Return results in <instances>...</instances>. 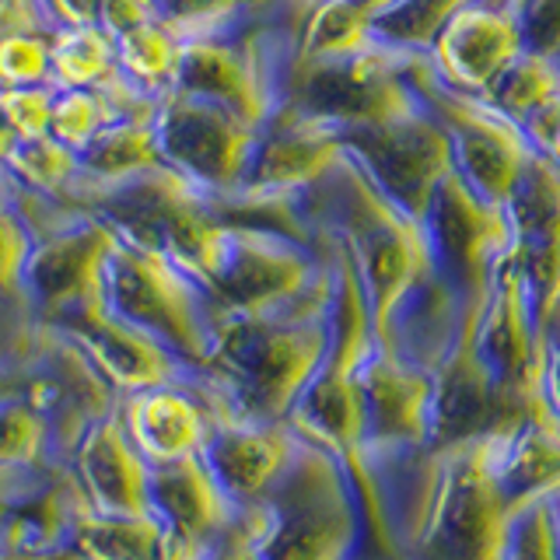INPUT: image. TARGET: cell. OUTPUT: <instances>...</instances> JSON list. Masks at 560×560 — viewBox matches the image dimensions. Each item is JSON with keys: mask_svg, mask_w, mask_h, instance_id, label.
I'll use <instances>...</instances> for the list:
<instances>
[{"mask_svg": "<svg viewBox=\"0 0 560 560\" xmlns=\"http://www.w3.org/2000/svg\"><path fill=\"white\" fill-rule=\"evenodd\" d=\"M18 144H25V137H22V130L14 127L8 105H4V98H0V165H4L8 158L18 151Z\"/></svg>", "mask_w": 560, "mask_h": 560, "instance_id": "48", "label": "cell"}, {"mask_svg": "<svg viewBox=\"0 0 560 560\" xmlns=\"http://www.w3.org/2000/svg\"><path fill=\"white\" fill-rule=\"evenodd\" d=\"M480 98H487L501 116H508L525 130L542 109H550L560 98V74L550 57L522 49Z\"/></svg>", "mask_w": 560, "mask_h": 560, "instance_id": "35", "label": "cell"}, {"mask_svg": "<svg viewBox=\"0 0 560 560\" xmlns=\"http://www.w3.org/2000/svg\"><path fill=\"white\" fill-rule=\"evenodd\" d=\"M14 361L22 368V393L49 424L57 463H63L67 448L95 417L119 407L113 385L57 329L28 323V337Z\"/></svg>", "mask_w": 560, "mask_h": 560, "instance_id": "17", "label": "cell"}, {"mask_svg": "<svg viewBox=\"0 0 560 560\" xmlns=\"http://www.w3.org/2000/svg\"><path fill=\"white\" fill-rule=\"evenodd\" d=\"M116 70V35L102 25L57 28L49 46V84L60 92L74 88H105Z\"/></svg>", "mask_w": 560, "mask_h": 560, "instance_id": "33", "label": "cell"}, {"mask_svg": "<svg viewBox=\"0 0 560 560\" xmlns=\"http://www.w3.org/2000/svg\"><path fill=\"white\" fill-rule=\"evenodd\" d=\"M358 396L364 410L368 459L410 448H428L431 368L399 354L393 343L372 340L358 364Z\"/></svg>", "mask_w": 560, "mask_h": 560, "instance_id": "20", "label": "cell"}, {"mask_svg": "<svg viewBox=\"0 0 560 560\" xmlns=\"http://www.w3.org/2000/svg\"><path fill=\"white\" fill-rule=\"evenodd\" d=\"M39 326L57 329L63 340L74 343L81 354L92 361L95 372L113 385V393L119 399L137 389H151V385L192 375L168 354L165 347H158L140 329L116 319L102 302L84 305L78 312H67L60 319L39 323Z\"/></svg>", "mask_w": 560, "mask_h": 560, "instance_id": "22", "label": "cell"}, {"mask_svg": "<svg viewBox=\"0 0 560 560\" xmlns=\"http://www.w3.org/2000/svg\"><path fill=\"white\" fill-rule=\"evenodd\" d=\"M323 277L326 253L319 238L305 242L280 228L224 221L200 270V288L221 319L288 308L302 302Z\"/></svg>", "mask_w": 560, "mask_h": 560, "instance_id": "9", "label": "cell"}, {"mask_svg": "<svg viewBox=\"0 0 560 560\" xmlns=\"http://www.w3.org/2000/svg\"><path fill=\"white\" fill-rule=\"evenodd\" d=\"M332 270L302 302L262 315H221L200 382L214 410L284 424L329 347Z\"/></svg>", "mask_w": 560, "mask_h": 560, "instance_id": "1", "label": "cell"}, {"mask_svg": "<svg viewBox=\"0 0 560 560\" xmlns=\"http://www.w3.org/2000/svg\"><path fill=\"white\" fill-rule=\"evenodd\" d=\"M553 504H557V512H560V494H557V498H553Z\"/></svg>", "mask_w": 560, "mask_h": 560, "instance_id": "54", "label": "cell"}, {"mask_svg": "<svg viewBox=\"0 0 560 560\" xmlns=\"http://www.w3.org/2000/svg\"><path fill=\"white\" fill-rule=\"evenodd\" d=\"M256 130L259 127L183 92H168L154 105V140L162 162L218 200L242 186Z\"/></svg>", "mask_w": 560, "mask_h": 560, "instance_id": "14", "label": "cell"}, {"mask_svg": "<svg viewBox=\"0 0 560 560\" xmlns=\"http://www.w3.org/2000/svg\"><path fill=\"white\" fill-rule=\"evenodd\" d=\"M4 172L11 175L14 186H22L25 192H35V197L52 200L60 207H70V197H74V189L81 183L78 154L60 148L57 140L46 133L18 144V151L4 162Z\"/></svg>", "mask_w": 560, "mask_h": 560, "instance_id": "36", "label": "cell"}, {"mask_svg": "<svg viewBox=\"0 0 560 560\" xmlns=\"http://www.w3.org/2000/svg\"><path fill=\"white\" fill-rule=\"evenodd\" d=\"M291 49L294 25L273 28L259 18L221 35L186 39L172 92L218 105L249 127H262L280 102V70Z\"/></svg>", "mask_w": 560, "mask_h": 560, "instance_id": "10", "label": "cell"}, {"mask_svg": "<svg viewBox=\"0 0 560 560\" xmlns=\"http://www.w3.org/2000/svg\"><path fill=\"white\" fill-rule=\"evenodd\" d=\"M70 207L109 224L119 242L168 256L197 284L224 228L218 197L197 189L168 165L113 186H92L81 179Z\"/></svg>", "mask_w": 560, "mask_h": 560, "instance_id": "6", "label": "cell"}, {"mask_svg": "<svg viewBox=\"0 0 560 560\" xmlns=\"http://www.w3.org/2000/svg\"><path fill=\"white\" fill-rule=\"evenodd\" d=\"M18 483H22V480H18ZM11 490H14V483L0 480V512H4V501H8V494H11Z\"/></svg>", "mask_w": 560, "mask_h": 560, "instance_id": "52", "label": "cell"}, {"mask_svg": "<svg viewBox=\"0 0 560 560\" xmlns=\"http://www.w3.org/2000/svg\"><path fill=\"white\" fill-rule=\"evenodd\" d=\"M340 148L364 179L413 221L424 218L438 183L452 172L448 140L424 105L340 130Z\"/></svg>", "mask_w": 560, "mask_h": 560, "instance_id": "12", "label": "cell"}, {"mask_svg": "<svg viewBox=\"0 0 560 560\" xmlns=\"http://www.w3.org/2000/svg\"><path fill=\"white\" fill-rule=\"evenodd\" d=\"M22 389V368L18 361H0V396Z\"/></svg>", "mask_w": 560, "mask_h": 560, "instance_id": "50", "label": "cell"}, {"mask_svg": "<svg viewBox=\"0 0 560 560\" xmlns=\"http://www.w3.org/2000/svg\"><path fill=\"white\" fill-rule=\"evenodd\" d=\"M501 214L518 249L560 245V168L542 151L525 158L501 203Z\"/></svg>", "mask_w": 560, "mask_h": 560, "instance_id": "30", "label": "cell"}, {"mask_svg": "<svg viewBox=\"0 0 560 560\" xmlns=\"http://www.w3.org/2000/svg\"><path fill=\"white\" fill-rule=\"evenodd\" d=\"M529 407H515V402L501 396L494 378L487 375V368L469 343V319L463 312L448 350L431 368V413L424 455H438L455 445L477 442L483 434H494L518 420Z\"/></svg>", "mask_w": 560, "mask_h": 560, "instance_id": "19", "label": "cell"}, {"mask_svg": "<svg viewBox=\"0 0 560 560\" xmlns=\"http://www.w3.org/2000/svg\"><path fill=\"white\" fill-rule=\"evenodd\" d=\"M277 4L288 8V0H154V18L186 43L256 22Z\"/></svg>", "mask_w": 560, "mask_h": 560, "instance_id": "37", "label": "cell"}, {"mask_svg": "<svg viewBox=\"0 0 560 560\" xmlns=\"http://www.w3.org/2000/svg\"><path fill=\"white\" fill-rule=\"evenodd\" d=\"M249 522L259 560H347L358 539V501L329 452L298 438V452Z\"/></svg>", "mask_w": 560, "mask_h": 560, "instance_id": "5", "label": "cell"}, {"mask_svg": "<svg viewBox=\"0 0 560 560\" xmlns=\"http://www.w3.org/2000/svg\"><path fill=\"white\" fill-rule=\"evenodd\" d=\"M189 560H259V550H256L253 533H249V522L238 515L224 533H218L203 550H197Z\"/></svg>", "mask_w": 560, "mask_h": 560, "instance_id": "43", "label": "cell"}, {"mask_svg": "<svg viewBox=\"0 0 560 560\" xmlns=\"http://www.w3.org/2000/svg\"><path fill=\"white\" fill-rule=\"evenodd\" d=\"M148 512L162 522L172 547L186 560L238 518L232 501L210 480L200 455L148 466Z\"/></svg>", "mask_w": 560, "mask_h": 560, "instance_id": "26", "label": "cell"}, {"mask_svg": "<svg viewBox=\"0 0 560 560\" xmlns=\"http://www.w3.org/2000/svg\"><path fill=\"white\" fill-rule=\"evenodd\" d=\"M84 512L74 480L63 466H49L14 483L0 512V539L25 550H70V529Z\"/></svg>", "mask_w": 560, "mask_h": 560, "instance_id": "28", "label": "cell"}, {"mask_svg": "<svg viewBox=\"0 0 560 560\" xmlns=\"http://www.w3.org/2000/svg\"><path fill=\"white\" fill-rule=\"evenodd\" d=\"M420 228L428 238L434 277L455 294L463 312L480 308L498 259L512 249V232L501 207L483 203L452 168L438 183Z\"/></svg>", "mask_w": 560, "mask_h": 560, "instance_id": "13", "label": "cell"}, {"mask_svg": "<svg viewBox=\"0 0 560 560\" xmlns=\"http://www.w3.org/2000/svg\"><path fill=\"white\" fill-rule=\"evenodd\" d=\"M32 228L18 214L14 200H0V305L22 302V270L32 253Z\"/></svg>", "mask_w": 560, "mask_h": 560, "instance_id": "41", "label": "cell"}, {"mask_svg": "<svg viewBox=\"0 0 560 560\" xmlns=\"http://www.w3.org/2000/svg\"><path fill=\"white\" fill-rule=\"evenodd\" d=\"M113 245V228L84 210H70L57 224L43 228L22 270V305L32 323H52L102 302V270Z\"/></svg>", "mask_w": 560, "mask_h": 560, "instance_id": "15", "label": "cell"}, {"mask_svg": "<svg viewBox=\"0 0 560 560\" xmlns=\"http://www.w3.org/2000/svg\"><path fill=\"white\" fill-rule=\"evenodd\" d=\"M294 452L298 434L288 424H259V420L214 410V424L197 455L235 512H249L280 480Z\"/></svg>", "mask_w": 560, "mask_h": 560, "instance_id": "21", "label": "cell"}, {"mask_svg": "<svg viewBox=\"0 0 560 560\" xmlns=\"http://www.w3.org/2000/svg\"><path fill=\"white\" fill-rule=\"evenodd\" d=\"M522 52V35L512 8H494L483 0L459 8L438 28L424 60L431 74L452 92L483 95L501 70Z\"/></svg>", "mask_w": 560, "mask_h": 560, "instance_id": "23", "label": "cell"}, {"mask_svg": "<svg viewBox=\"0 0 560 560\" xmlns=\"http://www.w3.org/2000/svg\"><path fill=\"white\" fill-rule=\"evenodd\" d=\"M183 39L165 28L158 18L116 35V70L122 81H130L151 98H162L175 84Z\"/></svg>", "mask_w": 560, "mask_h": 560, "instance_id": "34", "label": "cell"}, {"mask_svg": "<svg viewBox=\"0 0 560 560\" xmlns=\"http://www.w3.org/2000/svg\"><path fill=\"white\" fill-rule=\"evenodd\" d=\"M119 420L148 466L197 455L214 424V407L200 375L137 389L119 399Z\"/></svg>", "mask_w": 560, "mask_h": 560, "instance_id": "25", "label": "cell"}, {"mask_svg": "<svg viewBox=\"0 0 560 560\" xmlns=\"http://www.w3.org/2000/svg\"><path fill=\"white\" fill-rule=\"evenodd\" d=\"M113 119L116 113L109 98L102 95V88H74V92H60L57 88L46 137L57 140L60 148L81 154Z\"/></svg>", "mask_w": 560, "mask_h": 560, "instance_id": "39", "label": "cell"}, {"mask_svg": "<svg viewBox=\"0 0 560 560\" xmlns=\"http://www.w3.org/2000/svg\"><path fill=\"white\" fill-rule=\"evenodd\" d=\"M472 0H399L368 32V43L396 52H428L438 28Z\"/></svg>", "mask_w": 560, "mask_h": 560, "instance_id": "38", "label": "cell"}, {"mask_svg": "<svg viewBox=\"0 0 560 560\" xmlns=\"http://www.w3.org/2000/svg\"><path fill=\"white\" fill-rule=\"evenodd\" d=\"M102 305L165 347L186 372H203L218 315L207 291L168 256L116 238L102 270Z\"/></svg>", "mask_w": 560, "mask_h": 560, "instance_id": "7", "label": "cell"}, {"mask_svg": "<svg viewBox=\"0 0 560 560\" xmlns=\"http://www.w3.org/2000/svg\"><path fill=\"white\" fill-rule=\"evenodd\" d=\"M420 52H396L378 43L323 57H298L291 49L280 70V102L288 109L323 119L329 127H364L420 105L410 63Z\"/></svg>", "mask_w": 560, "mask_h": 560, "instance_id": "8", "label": "cell"}, {"mask_svg": "<svg viewBox=\"0 0 560 560\" xmlns=\"http://www.w3.org/2000/svg\"><path fill=\"white\" fill-rule=\"evenodd\" d=\"M81 179L92 186L127 183L133 175L162 168V151L154 140V116L140 119H113L92 144L78 154Z\"/></svg>", "mask_w": 560, "mask_h": 560, "instance_id": "31", "label": "cell"}, {"mask_svg": "<svg viewBox=\"0 0 560 560\" xmlns=\"http://www.w3.org/2000/svg\"><path fill=\"white\" fill-rule=\"evenodd\" d=\"M49 466L60 463L52 452L46 417L35 410V402L22 389L0 396V480L18 483Z\"/></svg>", "mask_w": 560, "mask_h": 560, "instance_id": "32", "label": "cell"}, {"mask_svg": "<svg viewBox=\"0 0 560 560\" xmlns=\"http://www.w3.org/2000/svg\"><path fill=\"white\" fill-rule=\"evenodd\" d=\"M298 207L312 235H329L347 253L375 340L389 343L399 308L434 273L420 221L385 200L347 154L319 186L298 197Z\"/></svg>", "mask_w": 560, "mask_h": 560, "instance_id": "3", "label": "cell"}, {"mask_svg": "<svg viewBox=\"0 0 560 560\" xmlns=\"http://www.w3.org/2000/svg\"><path fill=\"white\" fill-rule=\"evenodd\" d=\"M57 28H78V25H98V4L102 0H35Z\"/></svg>", "mask_w": 560, "mask_h": 560, "instance_id": "46", "label": "cell"}, {"mask_svg": "<svg viewBox=\"0 0 560 560\" xmlns=\"http://www.w3.org/2000/svg\"><path fill=\"white\" fill-rule=\"evenodd\" d=\"M501 560H560L553 498L529 501L512 512L501 539Z\"/></svg>", "mask_w": 560, "mask_h": 560, "instance_id": "40", "label": "cell"}, {"mask_svg": "<svg viewBox=\"0 0 560 560\" xmlns=\"http://www.w3.org/2000/svg\"><path fill=\"white\" fill-rule=\"evenodd\" d=\"M469 343L501 396L515 407H529L542 396V332L522 284L515 249H508L480 308L466 312Z\"/></svg>", "mask_w": 560, "mask_h": 560, "instance_id": "16", "label": "cell"}, {"mask_svg": "<svg viewBox=\"0 0 560 560\" xmlns=\"http://www.w3.org/2000/svg\"><path fill=\"white\" fill-rule=\"evenodd\" d=\"M542 399L560 417V305L542 326Z\"/></svg>", "mask_w": 560, "mask_h": 560, "instance_id": "44", "label": "cell"}, {"mask_svg": "<svg viewBox=\"0 0 560 560\" xmlns=\"http://www.w3.org/2000/svg\"><path fill=\"white\" fill-rule=\"evenodd\" d=\"M553 67H557V74H560V52H557V57H553Z\"/></svg>", "mask_w": 560, "mask_h": 560, "instance_id": "53", "label": "cell"}, {"mask_svg": "<svg viewBox=\"0 0 560 560\" xmlns=\"http://www.w3.org/2000/svg\"><path fill=\"white\" fill-rule=\"evenodd\" d=\"M315 238H319L323 253L329 259V270H332L329 347H326L323 364L315 368V375L308 378L302 396H298L284 424L302 438V442L319 445L340 463V469L350 480V490H354L358 515L382 547L378 553L396 557L393 529H389V518H385V504H382V487L372 469L375 463L368 459V448H364V410L358 396V364L375 340L372 319H368L364 291L358 284L347 253L329 235L315 232Z\"/></svg>", "mask_w": 560, "mask_h": 560, "instance_id": "2", "label": "cell"}, {"mask_svg": "<svg viewBox=\"0 0 560 560\" xmlns=\"http://www.w3.org/2000/svg\"><path fill=\"white\" fill-rule=\"evenodd\" d=\"M154 18V0H102L98 25L109 35H122Z\"/></svg>", "mask_w": 560, "mask_h": 560, "instance_id": "45", "label": "cell"}, {"mask_svg": "<svg viewBox=\"0 0 560 560\" xmlns=\"http://www.w3.org/2000/svg\"><path fill=\"white\" fill-rule=\"evenodd\" d=\"M494 472L512 512L560 494V417L547 399H536L518 420L494 431Z\"/></svg>", "mask_w": 560, "mask_h": 560, "instance_id": "27", "label": "cell"}, {"mask_svg": "<svg viewBox=\"0 0 560 560\" xmlns=\"http://www.w3.org/2000/svg\"><path fill=\"white\" fill-rule=\"evenodd\" d=\"M0 560H78V557H74V550H49V553H39V550H25V547H14V542L0 539Z\"/></svg>", "mask_w": 560, "mask_h": 560, "instance_id": "49", "label": "cell"}, {"mask_svg": "<svg viewBox=\"0 0 560 560\" xmlns=\"http://www.w3.org/2000/svg\"><path fill=\"white\" fill-rule=\"evenodd\" d=\"M525 52L557 57L560 52V0H508Z\"/></svg>", "mask_w": 560, "mask_h": 560, "instance_id": "42", "label": "cell"}, {"mask_svg": "<svg viewBox=\"0 0 560 560\" xmlns=\"http://www.w3.org/2000/svg\"><path fill=\"white\" fill-rule=\"evenodd\" d=\"M70 550L78 560H186L151 512L102 515L84 508L70 529Z\"/></svg>", "mask_w": 560, "mask_h": 560, "instance_id": "29", "label": "cell"}, {"mask_svg": "<svg viewBox=\"0 0 560 560\" xmlns=\"http://www.w3.org/2000/svg\"><path fill=\"white\" fill-rule=\"evenodd\" d=\"M512 501L494 472V434L428 455L410 525L413 560H501Z\"/></svg>", "mask_w": 560, "mask_h": 560, "instance_id": "4", "label": "cell"}, {"mask_svg": "<svg viewBox=\"0 0 560 560\" xmlns=\"http://www.w3.org/2000/svg\"><path fill=\"white\" fill-rule=\"evenodd\" d=\"M410 81H413L420 105L438 119V127H442L448 140L455 175H459L483 203L501 207L508 189L515 183V175L525 165V158L536 151L533 140L525 137L518 122L501 116L487 98L445 88L431 74L424 52L413 57Z\"/></svg>", "mask_w": 560, "mask_h": 560, "instance_id": "11", "label": "cell"}, {"mask_svg": "<svg viewBox=\"0 0 560 560\" xmlns=\"http://www.w3.org/2000/svg\"><path fill=\"white\" fill-rule=\"evenodd\" d=\"M315 4H323V0H288V8H291L298 18H302V14H305L308 8H315Z\"/></svg>", "mask_w": 560, "mask_h": 560, "instance_id": "51", "label": "cell"}, {"mask_svg": "<svg viewBox=\"0 0 560 560\" xmlns=\"http://www.w3.org/2000/svg\"><path fill=\"white\" fill-rule=\"evenodd\" d=\"M525 137L533 140L536 151H542L560 168V98L525 127Z\"/></svg>", "mask_w": 560, "mask_h": 560, "instance_id": "47", "label": "cell"}, {"mask_svg": "<svg viewBox=\"0 0 560 560\" xmlns=\"http://www.w3.org/2000/svg\"><path fill=\"white\" fill-rule=\"evenodd\" d=\"M340 158L337 127L277 105L256 130L249 168L232 197L245 203H298L340 165Z\"/></svg>", "mask_w": 560, "mask_h": 560, "instance_id": "18", "label": "cell"}, {"mask_svg": "<svg viewBox=\"0 0 560 560\" xmlns=\"http://www.w3.org/2000/svg\"><path fill=\"white\" fill-rule=\"evenodd\" d=\"M67 477L74 480L88 512L137 515L148 512V463L122 431L119 407L95 417L67 448Z\"/></svg>", "mask_w": 560, "mask_h": 560, "instance_id": "24", "label": "cell"}]
</instances>
